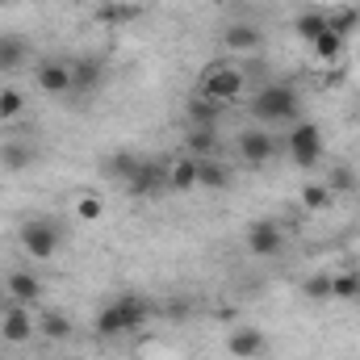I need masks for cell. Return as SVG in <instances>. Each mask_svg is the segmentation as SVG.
<instances>
[{"label":"cell","mask_w":360,"mask_h":360,"mask_svg":"<svg viewBox=\"0 0 360 360\" xmlns=\"http://www.w3.org/2000/svg\"><path fill=\"white\" fill-rule=\"evenodd\" d=\"M0 4H4V0H0Z\"/></svg>","instance_id":"obj_34"},{"label":"cell","mask_w":360,"mask_h":360,"mask_svg":"<svg viewBox=\"0 0 360 360\" xmlns=\"http://www.w3.org/2000/svg\"><path fill=\"white\" fill-rule=\"evenodd\" d=\"M285 248V231H281V222H272V218H260V222H252L248 226V252L252 256H260V260H269Z\"/></svg>","instance_id":"obj_7"},{"label":"cell","mask_w":360,"mask_h":360,"mask_svg":"<svg viewBox=\"0 0 360 360\" xmlns=\"http://www.w3.org/2000/svg\"><path fill=\"white\" fill-rule=\"evenodd\" d=\"M30 55V42L21 34H0V72H17Z\"/></svg>","instance_id":"obj_16"},{"label":"cell","mask_w":360,"mask_h":360,"mask_svg":"<svg viewBox=\"0 0 360 360\" xmlns=\"http://www.w3.org/2000/svg\"><path fill=\"white\" fill-rule=\"evenodd\" d=\"M122 188H126L130 197H155V193H164V188H168V168H164V164H155V160H143V164H139V172L126 180Z\"/></svg>","instance_id":"obj_8"},{"label":"cell","mask_w":360,"mask_h":360,"mask_svg":"<svg viewBox=\"0 0 360 360\" xmlns=\"http://www.w3.org/2000/svg\"><path fill=\"white\" fill-rule=\"evenodd\" d=\"M323 184H327L331 193H352V188H356V172H352V168H335Z\"/></svg>","instance_id":"obj_31"},{"label":"cell","mask_w":360,"mask_h":360,"mask_svg":"<svg viewBox=\"0 0 360 360\" xmlns=\"http://www.w3.org/2000/svg\"><path fill=\"white\" fill-rule=\"evenodd\" d=\"M331 201H335V193H331V188H327L323 180H314V184H306V188H302V205H306L310 214H319V210H327Z\"/></svg>","instance_id":"obj_28"},{"label":"cell","mask_w":360,"mask_h":360,"mask_svg":"<svg viewBox=\"0 0 360 360\" xmlns=\"http://www.w3.org/2000/svg\"><path fill=\"white\" fill-rule=\"evenodd\" d=\"M281 143H285V151H289V160H293L297 168H314L319 155H323V130H319L314 122H293Z\"/></svg>","instance_id":"obj_5"},{"label":"cell","mask_w":360,"mask_h":360,"mask_svg":"<svg viewBox=\"0 0 360 360\" xmlns=\"http://www.w3.org/2000/svg\"><path fill=\"white\" fill-rule=\"evenodd\" d=\"M281 147H285V143H281L276 134H269V130H243V134H239V155H243V164H252V168L269 164Z\"/></svg>","instance_id":"obj_6"},{"label":"cell","mask_w":360,"mask_h":360,"mask_svg":"<svg viewBox=\"0 0 360 360\" xmlns=\"http://www.w3.org/2000/svg\"><path fill=\"white\" fill-rule=\"evenodd\" d=\"M331 297H340V302H360V272H335V276H331Z\"/></svg>","instance_id":"obj_27"},{"label":"cell","mask_w":360,"mask_h":360,"mask_svg":"<svg viewBox=\"0 0 360 360\" xmlns=\"http://www.w3.org/2000/svg\"><path fill=\"white\" fill-rule=\"evenodd\" d=\"M17 239H21V252H25L30 260H51V256L63 248V231H59V222H51V218H30Z\"/></svg>","instance_id":"obj_4"},{"label":"cell","mask_w":360,"mask_h":360,"mask_svg":"<svg viewBox=\"0 0 360 360\" xmlns=\"http://www.w3.org/2000/svg\"><path fill=\"white\" fill-rule=\"evenodd\" d=\"M38 331H42V340H68L72 335V319L63 310H46L38 319Z\"/></svg>","instance_id":"obj_26"},{"label":"cell","mask_w":360,"mask_h":360,"mask_svg":"<svg viewBox=\"0 0 360 360\" xmlns=\"http://www.w3.org/2000/svg\"><path fill=\"white\" fill-rule=\"evenodd\" d=\"M105 84V59H96V55H80L76 63H72V92H80V96H89Z\"/></svg>","instance_id":"obj_10"},{"label":"cell","mask_w":360,"mask_h":360,"mask_svg":"<svg viewBox=\"0 0 360 360\" xmlns=\"http://www.w3.org/2000/svg\"><path fill=\"white\" fill-rule=\"evenodd\" d=\"M34 331H38V323H34V314H30L25 306H13V310L4 314V323H0V335H4L8 344H25V340H34Z\"/></svg>","instance_id":"obj_11"},{"label":"cell","mask_w":360,"mask_h":360,"mask_svg":"<svg viewBox=\"0 0 360 360\" xmlns=\"http://www.w3.org/2000/svg\"><path fill=\"white\" fill-rule=\"evenodd\" d=\"M184 310H188V302H172V306H168V319H180Z\"/></svg>","instance_id":"obj_33"},{"label":"cell","mask_w":360,"mask_h":360,"mask_svg":"<svg viewBox=\"0 0 360 360\" xmlns=\"http://www.w3.org/2000/svg\"><path fill=\"white\" fill-rule=\"evenodd\" d=\"M222 42H226L231 51H260V46H264V34H260V25H252V21H231L226 34H222Z\"/></svg>","instance_id":"obj_14"},{"label":"cell","mask_w":360,"mask_h":360,"mask_svg":"<svg viewBox=\"0 0 360 360\" xmlns=\"http://www.w3.org/2000/svg\"><path fill=\"white\" fill-rule=\"evenodd\" d=\"M293 34L310 46L319 34H327V13H319V8H306V13H297L293 17Z\"/></svg>","instance_id":"obj_18"},{"label":"cell","mask_w":360,"mask_h":360,"mask_svg":"<svg viewBox=\"0 0 360 360\" xmlns=\"http://www.w3.org/2000/svg\"><path fill=\"white\" fill-rule=\"evenodd\" d=\"M38 89L51 92V96H68L72 92V63H59V59L42 63L38 68Z\"/></svg>","instance_id":"obj_12"},{"label":"cell","mask_w":360,"mask_h":360,"mask_svg":"<svg viewBox=\"0 0 360 360\" xmlns=\"http://www.w3.org/2000/svg\"><path fill=\"white\" fill-rule=\"evenodd\" d=\"M302 293L314 297V302H327V297H331V272H314V276H306Z\"/></svg>","instance_id":"obj_30"},{"label":"cell","mask_w":360,"mask_h":360,"mask_svg":"<svg viewBox=\"0 0 360 360\" xmlns=\"http://www.w3.org/2000/svg\"><path fill=\"white\" fill-rule=\"evenodd\" d=\"M197 184L205 188H226L231 184V168L222 160H197Z\"/></svg>","instance_id":"obj_21"},{"label":"cell","mask_w":360,"mask_h":360,"mask_svg":"<svg viewBox=\"0 0 360 360\" xmlns=\"http://www.w3.org/2000/svg\"><path fill=\"white\" fill-rule=\"evenodd\" d=\"M226 352L235 360H260L269 352V335H264L260 327H235V331L226 335Z\"/></svg>","instance_id":"obj_9"},{"label":"cell","mask_w":360,"mask_h":360,"mask_svg":"<svg viewBox=\"0 0 360 360\" xmlns=\"http://www.w3.org/2000/svg\"><path fill=\"white\" fill-rule=\"evenodd\" d=\"M139 4H130V0H109V4H101L96 8V21L101 25H130V21H139Z\"/></svg>","instance_id":"obj_17"},{"label":"cell","mask_w":360,"mask_h":360,"mask_svg":"<svg viewBox=\"0 0 360 360\" xmlns=\"http://www.w3.org/2000/svg\"><path fill=\"white\" fill-rule=\"evenodd\" d=\"M21 109H25V96L17 89H0V122H13V117H21Z\"/></svg>","instance_id":"obj_29"},{"label":"cell","mask_w":360,"mask_h":360,"mask_svg":"<svg viewBox=\"0 0 360 360\" xmlns=\"http://www.w3.org/2000/svg\"><path fill=\"white\" fill-rule=\"evenodd\" d=\"M218 117H222V105H218V101H205V96H193V101H188V122H193V130H218Z\"/></svg>","instance_id":"obj_15"},{"label":"cell","mask_w":360,"mask_h":360,"mask_svg":"<svg viewBox=\"0 0 360 360\" xmlns=\"http://www.w3.org/2000/svg\"><path fill=\"white\" fill-rule=\"evenodd\" d=\"M76 214H80V218H84V222H96V218H101V214H105V201H101V197H96V193H84V197H80V201H76Z\"/></svg>","instance_id":"obj_32"},{"label":"cell","mask_w":360,"mask_h":360,"mask_svg":"<svg viewBox=\"0 0 360 360\" xmlns=\"http://www.w3.org/2000/svg\"><path fill=\"white\" fill-rule=\"evenodd\" d=\"M243 89H248V76H243L235 63H210V68H201V76H197V96L218 101L222 109L235 105V101L243 96Z\"/></svg>","instance_id":"obj_3"},{"label":"cell","mask_w":360,"mask_h":360,"mask_svg":"<svg viewBox=\"0 0 360 360\" xmlns=\"http://www.w3.org/2000/svg\"><path fill=\"white\" fill-rule=\"evenodd\" d=\"M4 289H8V297H13V306H30V302H38V297H42V285H38V276H34V272H25V269L8 272Z\"/></svg>","instance_id":"obj_13"},{"label":"cell","mask_w":360,"mask_h":360,"mask_svg":"<svg viewBox=\"0 0 360 360\" xmlns=\"http://www.w3.org/2000/svg\"><path fill=\"white\" fill-rule=\"evenodd\" d=\"M139 164H143V155H134V151H117V155L105 160V172L117 180V184H126V180L139 172Z\"/></svg>","instance_id":"obj_23"},{"label":"cell","mask_w":360,"mask_h":360,"mask_svg":"<svg viewBox=\"0 0 360 360\" xmlns=\"http://www.w3.org/2000/svg\"><path fill=\"white\" fill-rule=\"evenodd\" d=\"M168 188H172V193L197 188V160H193V155H184V160H176V164L168 168Z\"/></svg>","instance_id":"obj_19"},{"label":"cell","mask_w":360,"mask_h":360,"mask_svg":"<svg viewBox=\"0 0 360 360\" xmlns=\"http://www.w3.org/2000/svg\"><path fill=\"white\" fill-rule=\"evenodd\" d=\"M0 164H4L8 172H21V168L34 164V147H30V143H4V147H0Z\"/></svg>","instance_id":"obj_25"},{"label":"cell","mask_w":360,"mask_h":360,"mask_svg":"<svg viewBox=\"0 0 360 360\" xmlns=\"http://www.w3.org/2000/svg\"><path fill=\"white\" fill-rule=\"evenodd\" d=\"M344 46H348V42H344L340 34H331V30H327V34H319V38L310 42L314 59H323V63H340V59H344Z\"/></svg>","instance_id":"obj_24"},{"label":"cell","mask_w":360,"mask_h":360,"mask_svg":"<svg viewBox=\"0 0 360 360\" xmlns=\"http://www.w3.org/2000/svg\"><path fill=\"white\" fill-rule=\"evenodd\" d=\"M151 319V302L147 297H139V293H122V297H113L101 314H96V335L101 340H117V335H130V331H139L143 323Z\"/></svg>","instance_id":"obj_1"},{"label":"cell","mask_w":360,"mask_h":360,"mask_svg":"<svg viewBox=\"0 0 360 360\" xmlns=\"http://www.w3.org/2000/svg\"><path fill=\"white\" fill-rule=\"evenodd\" d=\"M248 109H252V117H256L260 126H285V122L293 126V122H302V117H297V113H302V96H297L293 84H285V80H281V84H264V89L252 96Z\"/></svg>","instance_id":"obj_2"},{"label":"cell","mask_w":360,"mask_h":360,"mask_svg":"<svg viewBox=\"0 0 360 360\" xmlns=\"http://www.w3.org/2000/svg\"><path fill=\"white\" fill-rule=\"evenodd\" d=\"M356 25H360V8H348V4H344V8H331V13H327V30L340 34L344 42L356 34Z\"/></svg>","instance_id":"obj_22"},{"label":"cell","mask_w":360,"mask_h":360,"mask_svg":"<svg viewBox=\"0 0 360 360\" xmlns=\"http://www.w3.org/2000/svg\"><path fill=\"white\" fill-rule=\"evenodd\" d=\"M218 130H188V155L193 160H218Z\"/></svg>","instance_id":"obj_20"}]
</instances>
